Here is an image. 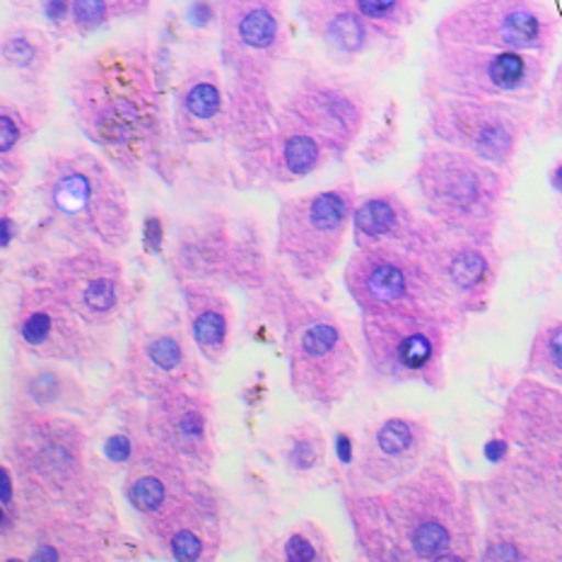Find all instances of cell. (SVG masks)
Wrapping results in <instances>:
<instances>
[{
    "mask_svg": "<svg viewBox=\"0 0 562 562\" xmlns=\"http://www.w3.org/2000/svg\"><path fill=\"white\" fill-rule=\"evenodd\" d=\"M356 551L370 562H473L481 512L442 442L420 469L382 491H346Z\"/></svg>",
    "mask_w": 562,
    "mask_h": 562,
    "instance_id": "1",
    "label": "cell"
},
{
    "mask_svg": "<svg viewBox=\"0 0 562 562\" xmlns=\"http://www.w3.org/2000/svg\"><path fill=\"white\" fill-rule=\"evenodd\" d=\"M68 100L80 131L126 172L153 153L162 124V92L153 56L140 44H112L70 70Z\"/></svg>",
    "mask_w": 562,
    "mask_h": 562,
    "instance_id": "2",
    "label": "cell"
},
{
    "mask_svg": "<svg viewBox=\"0 0 562 562\" xmlns=\"http://www.w3.org/2000/svg\"><path fill=\"white\" fill-rule=\"evenodd\" d=\"M3 459L15 469L27 507L66 509L106 529L116 517L114 499L92 463L90 432L78 415L12 406Z\"/></svg>",
    "mask_w": 562,
    "mask_h": 562,
    "instance_id": "3",
    "label": "cell"
},
{
    "mask_svg": "<svg viewBox=\"0 0 562 562\" xmlns=\"http://www.w3.org/2000/svg\"><path fill=\"white\" fill-rule=\"evenodd\" d=\"M481 562H562V479L509 454L471 481Z\"/></svg>",
    "mask_w": 562,
    "mask_h": 562,
    "instance_id": "4",
    "label": "cell"
},
{
    "mask_svg": "<svg viewBox=\"0 0 562 562\" xmlns=\"http://www.w3.org/2000/svg\"><path fill=\"white\" fill-rule=\"evenodd\" d=\"M261 292L283 331L292 394L312 408H336L362 374L360 350L344 322L324 302L302 295L288 273L273 271Z\"/></svg>",
    "mask_w": 562,
    "mask_h": 562,
    "instance_id": "5",
    "label": "cell"
},
{
    "mask_svg": "<svg viewBox=\"0 0 562 562\" xmlns=\"http://www.w3.org/2000/svg\"><path fill=\"white\" fill-rule=\"evenodd\" d=\"M40 193L54 223L80 247L119 254L133 235L128 191L100 153L66 148L48 157Z\"/></svg>",
    "mask_w": 562,
    "mask_h": 562,
    "instance_id": "6",
    "label": "cell"
},
{
    "mask_svg": "<svg viewBox=\"0 0 562 562\" xmlns=\"http://www.w3.org/2000/svg\"><path fill=\"white\" fill-rule=\"evenodd\" d=\"M423 211L457 235L497 244L509 172L449 145L427 140L413 172Z\"/></svg>",
    "mask_w": 562,
    "mask_h": 562,
    "instance_id": "7",
    "label": "cell"
},
{
    "mask_svg": "<svg viewBox=\"0 0 562 562\" xmlns=\"http://www.w3.org/2000/svg\"><path fill=\"white\" fill-rule=\"evenodd\" d=\"M229 140L247 187H290L336 160L273 97L232 104Z\"/></svg>",
    "mask_w": 562,
    "mask_h": 562,
    "instance_id": "8",
    "label": "cell"
},
{
    "mask_svg": "<svg viewBox=\"0 0 562 562\" xmlns=\"http://www.w3.org/2000/svg\"><path fill=\"white\" fill-rule=\"evenodd\" d=\"M344 283L360 316L406 314L432 316L454 328L467 326L469 316L449 297L418 254L396 247H364L350 254Z\"/></svg>",
    "mask_w": 562,
    "mask_h": 562,
    "instance_id": "9",
    "label": "cell"
},
{
    "mask_svg": "<svg viewBox=\"0 0 562 562\" xmlns=\"http://www.w3.org/2000/svg\"><path fill=\"white\" fill-rule=\"evenodd\" d=\"M548 76V56L437 44L425 60L423 100H515L536 104Z\"/></svg>",
    "mask_w": 562,
    "mask_h": 562,
    "instance_id": "10",
    "label": "cell"
},
{
    "mask_svg": "<svg viewBox=\"0 0 562 562\" xmlns=\"http://www.w3.org/2000/svg\"><path fill=\"white\" fill-rule=\"evenodd\" d=\"M358 199L356 181L348 179L336 187L280 203L276 256L292 280L316 283L331 271L348 235H352V213Z\"/></svg>",
    "mask_w": 562,
    "mask_h": 562,
    "instance_id": "11",
    "label": "cell"
},
{
    "mask_svg": "<svg viewBox=\"0 0 562 562\" xmlns=\"http://www.w3.org/2000/svg\"><path fill=\"white\" fill-rule=\"evenodd\" d=\"M459 328L432 316L379 314L362 316V360L379 384L447 386V350Z\"/></svg>",
    "mask_w": 562,
    "mask_h": 562,
    "instance_id": "12",
    "label": "cell"
},
{
    "mask_svg": "<svg viewBox=\"0 0 562 562\" xmlns=\"http://www.w3.org/2000/svg\"><path fill=\"white\" fill-rule=\"evenodd\" d=\"M229 92H271L290 52L283 0H213Z\"/></svg>",
    "mask_w": 562,
    "mask_h": 562,
    "instance_id": "13",
    "label": "cell"
},
{
    "mask_svg": "<svg viewBox=\"0 0 562 562\" xmlns=\"http://www.w3.org/2000/svg\"><path fill=\"white\" fill-rule=\"evenodd\" d=\"M427 104V140L449 145L479 157L499 169L515 165L521 143L527 140L539 119L536 104L515 100H463L437 97Z\"/></svg>",
    "mask_w": 562,
    "mask_h": 562,
    "instance_id": "14",
    "label": "cell"
},
{
    "mask_svg": "<svg viewBox=\"0 0 562 562\" xmlns=\"http://www.w3.org/2000/svg\"><path fill=\"white\" fill-rule=\"evenodd\" d=\"M558 12L543 0H461L435 24L437 44H459L551 56Z\"/></svg>",
    "mask_w": 562,
    "mask_h": 562,
    "instance_id": "15",
    "label": "cell"
},
{
    "mask_svg": "<svg viewBox=\"0 0 562 562\" xmlns=\"http://www.w3.org/2000/svg\"><path fill=\"white\" fill-rule=\"evenodd\" d=\"M280 106L338 160L350 153L368 128L372 92L368 85L346 78L344 72L310 68L292 80Z\"/></svg>",
    "mask_w": 562,
    "mask_h": 562,
    "instance_id": "16",
    "label": "cell"
},
{
    "mask_svg": "<svg viewBox=\"0 0 562 562\" xmlns=\"http://www.w3.org/2000/svg\"><path fill=\"white\" fill-rule=\"evenodd\" d=\"M97 331L48 283L24 288L12 307V338L34 360L100 362L106 348Z\"/></svg>",
    "mask_w": 562,
    "mask_h": 562,
    "instance_id": "17",
    "label": "cell"
},
{
    "mask_svg": "<svg viewBox=\"0 0 562 562\" xmlns=\"http://www.w3.org/2000/svg\"><path fill=\"white\" fill-rule=\"evenodd\" d=\"M175 268L187 280L261 290L273 276L259 239L227 217H205L179 235Z\"/></svg>",
    "mask_w": 562,
    "mask_h": 562,
    "instance_id": "18",
    "label": "cell"
},
{
    "mask_svg": "<svg viewBox=\"0 0 562 562\" xmlns=\"http://www.w3.org/2000/svg\"><path fill=\"white\" fill-rule=\"evenodd\" d=\"M497 437L512 454L562 479V389L524 374L499 411Z\"/></svg>",
    "mask_w": 562,
    "mask_h": 562,
    "instance_id": "19",
    "label": "cell"
},
{
    "mask_svg": "<svg viewBox=\"0 0 562 562\" xmlns=\"http://www.w3.org/2000/svg\"><path fill=\"white\" fill-rule=\"evenodd\" d=\"M44 283L94 328L116 324L131 300L124 261L102 247H80L58 256Z\"/></svg>",
    "mask_w": 562,
    "mask_h": 562,
    "instance_id": "20",
    "label": "cell"
},
{
    "mask_svg": "<svg viewBox=\"0 0 562 562\" xmlns=\"http://www.w3.org/2000/svg\"><path fill=\"white\" fill-rule=\"evenodd\" d=\"M114 531L56 507H27L20 529L0 541V560L94 562L112 555Z\"/></svg>",
    "mask_w": 562,
    "mask_h": 562,
    "instance_id": "21",
    "label": "cell"
},
{
    "mask_svg": "<svg viewBox=\"0 0 562 562\" xmlns=\"http://www.w3.org/2000/svg\"><path fill=\"white\" fill-rule=\"evenodd\" d=\"M418 256L430 266L435 278L463 314L475 316L491 310L499 273H503L497 244L457 235L437 223Z\"/></svg>",
    "mask_w": 562,
    "mask_h": 562,
    "instance_id": "22",
    "label": "cell"
},
{
    "mask_svg": "<svg viewBox=\"0 0 562 562\" xmlns=\"http://www.w3.org/2000/svg\"><path fill=\"white\" fill-rule=\"evenodd\" d=\"M435 449L430 423L418 415H386L364 427L348 491H382L420 469Z\"/></svg>",
    "mask_w": 562,
    "mask_h": 562,
    "instance_id": "23",
    "label": "cell"
},
{
    "mask_svg": "<svg viewBox=\"0 0 562 562\" xmlns=\"http://www.w3.org/2000/svg\"><path fill=\"white\" fill-rule=\"evenodd\" d=\"M145 423L150 435L175 449L199 479L213 473L217 461L215 403L205 386H177L148 398Z\"/></svg>",
    "mask_w": 562,
    "mask_h": 562,
    "instance_id": "24",
    "label": "cell"
},
{
    "mask_svg": "<svg viewBox=\"0 0 562 562\" xmlns=\"http://www.w3.org/2000/svg\"><path fill=\"white\" fill-rule=\"evenodd\" d=\"M195 475L175 449L162 445L148 430L136 457L124 471V497L136 512L143 531L155 527L167 515L187 503L195 487Z\"/></svg>",
    "mask_w": 562,
    "mask_h": 562,
    "instance_id": "25",
    "label": "cell"
},
{
    "mask_svg": "<svg viewBox=\"0 0 562 562\" xmlns=\"http://www.w3.org/2000/svg\"><path fill=\"white\" fill-rule=\"evenodd\" d=\"M199 348L179 326H157L133 338L126 382L145 401L177 386H205Z\"/></svg>",
    "mask_w": 562,
    "mask_h": 562,
    "instance_id": "26",
    "label": "cell"
},
{
    "mask_svg": "<svg viewBox=\"0 0 562 562\" xmlns=\"http://www.w3.org/2000/svg\"><path fill=\"white\" fill-rule=\"evenodd\" d=\"M172 126L177 138L195 148L229 138V82L213 64H191L175 90Z\"/></svg>",
    "mask_w": 562,
    "mask_h": 562,
    "instance_id": "27",
    "label": "cell"
},
{
    "mask_svg": "<svg viewBox=\"0 0 562 562\" xmlns=\"http://www.w3.org/2000/svg\"><path fill=\"white\" fill-rule=\"evenodd\" d=\"M435 220L418 211L396 189H374L362 193L352 213L356 249L396 247L418 254L435 229Z\"/></svg>",
    "mask_w": 562,
    "mask_h": 562,
    "instance_id": "28",
    "label": "cell"
},
{
    "mask_svg": "<svg viewBox=\"0 0 562 562\" xmlns=\"http://www.w3.org/2000/svg\"><path fill=\"white\" fill-rule=\"evenodd\" d=\"M160 555L177 562H213L223 551L225 531L215 499L205 491L193 493L172 515L145 531Z\"/></svg>",
    "mask_w": 562,
    "mask_h": 562,
    "instance_id": "29",
    "label": "cell"
},
{
    "mask_svg": "<svg viewBox=\"0 0 562 562\" xmlns=\"http://www.w3.org/2000/svg\"><path fill=\"white\" fill-rule=\"evenodd\" d=\"M68 368L72 364L54 360L22 364L12 374V406L85 418L92 408L88 386Z\"/></svg>",
    "mask_w": 562,
    "mask_h": 562,
    "instance_id": "30",
    "label": "cell"
},
{
    "mask_svg": "<svg viewBox=\"0 0 562 562\" xmlns=\"http://www.w3.org/2000/svg\"><path fill=\"white\" fill-rule=\"evenodd\" d=\"M181 300L187 310V328L201 358L220 364L232 350L235 338V304L213 283L187 280L181 283Z\"/></svg>",
    "mask_w": 562,
    "mask_h": 562,
    "instance_id": "31",
    "label": "cell"
},
{
    "mask_svg": "<svg viewBox=\"0 0 562 562\" xmlns=\"http://www.w3.org/2000/svg\"><path fill=\"white\" fill-rule=\"evenodd\" d=\"M300 18L328 56L348 64L370 54L379 42H386L368 20L336 0H300Z\"/></svg>",
    "mask_w": 562,
    "mask_h": 562,
    "instance_id": "32",
    "label": "cell"
},
{
    "mask_svg": "<svg viewBox=\"0 0 562 562\" xmlns=\"http://www.w3.org/2000/svg\"><path fill=\"white\" fill-rule=\"evenodd\" d=\"M54 54L52 34L34 24H10L0 36V66L22 90H44Z\"/></svg>",
    "mask_w": 562,
    "mask_h": 562,
    "instance_id": "33",
    "label": "cell"
},
{
    "mask_svg": "<svg viewBox=\"0 0 562 562\" xmlns=\"http://www.w3.org/2000/svg\"><path fill=\"white\" fill-rule=\"evenodd\" d=\"M48 116V100L44 90H24L22 97L3 94L0 100V157L24 155Z\"/></svg>",
    "mask_w": 562,
    "mask_h": 562,
    "instance_id": "34",
    "label": "cell"
},
{
    "mask_svg": "<svg viewBox=\"0 0 562 562\" xmlns=\"http://www.w3.org/2000/svg\"><path fill=\"white\" fill-rule=\"evenodd\" d=\"M336 3L358 12L386 42H396L420 12L418 0H336Z\"/></svg>",
    "mask_w": 562,
    "mask_h": 562,
    "instance_id": "35",
    "label": "cell"
},
{
    "mask_svg": "<svg viewBox=\"0 0 562 562\" xmlns=\"http://www.w3.org/2000/svg\"><path fill=\"white\" fill-rule=\"evenodd\" d=\"M70 3L72 32L88 36L114 22L145 15L150 10L153 0H70Z\"/></svg>",
    "mask_w": 562,
    "mask_h": 562,
    "instance_id": "36",
    "label": "cell"
},
{
    "mask_svg": "<svg viewBox=\"0 0 562 562\" xmlns=\"http://www.w3.org/2000/svg\"><path fill=\"white\" fill-rule=\"evenodd\" d=\"M524 374L539 376L548 384L562 389V319H551L533 334Z\"/></svg>",
    "mask_w": 562,
    "mask_h": 562,
    "instance_id": "37",
    "label": "cell"
},
{
    "mask_svg": "<svg viewBox=\"0 0 562 562\" xmlns=\"http://www.w3.org/2000/svg\"><path fill=\"white\" fill-rule=\"evenodd\" d=\"M328 445L319 427L312 423H302L285 435L283 459L290 473L295 475H310L319 471L326 463Z\"/></svg>",
    "mask_w": 562,
    "mask_h": 562,
    "instance_id": "38",
    "label": "cell"
},
{
    "mask_svg": "<svg viewBox=\"0 0 562 562\" xmlns=\"http://www.w3.org/2000/svg\"><path fill=\"white\" fill-rule=\"evenodd\" d=\"M278 555L288 562H331L334 548L326 529L312 519H304L285 533Z\"/></svg>",
    "mask_w": 562,
    "mask_h": 562,
    "instance_id": "39",
    "label": "cell"
},
{
    "mask_svg": "<svg viewBox=\"0 0 562 562\" xmlns=\"http://www.w3.org/2000/svg\"><path fill=\"white\" fill-rule=\"evenodd\" d=\"M24 512H27V499H24L20 479L3 459L0 461V541H8L20 529Z\"/></svg>",
    "mask_w": 562,
    "mask_h": 562,
    "instance_id": "40",
    "label": "cell"
},
{
    "mask_svg": "<svg viewBox=\"0 0 562 562\" xmlns=\"http://www.w3.org/2000/svg\"><path fill=\"white\" fill-rule=\"evenodd\" d=\"M398 119H401V109L394 100H391L384 109V114H382V124H379V128L374 131V136L368 143H364V150H362L364 162L379 165V162L389 160V157L396 153L398 136H401V121Z\"/></svg>",
    "mask_w": 562,
    "mask_h": 562,
    "instance_id": "41",
    "label": "cell"
},
{
    "mask_svg": "<svg viewBox=\"0 0 562 562\" xmlns=\"http://www.w3.org/2000/svg\"><path fill=\"white\" fill-rule=\"evenodd\" d=\"M536 136L555 138L562 133V58L553 72L551 85L546 88L543 106L539 109V119H536Z\"/></svg>",
    "mask_w": 562,
    "mask_h": 562,
    "instance_id": "42",
    "label": "cell"
},
{
    "mask_svg": "<svg viewBox=\"0 0 562 562\" xmlns=\"http://www.w3.org/2000/svg\"><path fill=\"white\" fill-rule=\"evenodd\" d=\"M15 239H18L15 213H0V247H3V254L10 251L12 241Z\"/></svg>",
    "mask_w": 562,
    "mask_h": 562,
    "instance_id": "43",
    "label": "cell"
},
{
    "mask_svg": "<svg viewBox=\"0 0 562 562\" xmlns=\"http://www.w3.org/2000/svg\"><path fill=\"white\" fill-rule=\"evenodd\" d=\"M548 187H551L558 199H562V157H558L551 169H548Z\"/></svg>",
    "mask_w": 562,
    "mask_h": 562,
    "instance_id": "44",
    "label": "cell"
},
{
    "mask_svg": "<svg viewBox=\"0 0 562 562\" xmlns=\"http://www.w3.org/2000/svg\"><path fill=\"white\" fill-rule=\"evenodd\" d=\"M555 251H558V261H560V268H562V227H560L558 237H555Z\"/></svg>",
    "mask_w": 562,
    "mask_h": 562,
    "instance_id": "45",
    "label": "cell"
},
{
    "mask_svg": "<svg viewBox=\"0 0 562 562\" xmlns=\"http://www.w3.org/2000/svg\"><path fill=\"white\" fill-rule=\"evenodd\" d=\"M418 3H420V5H425V3H427V0H418Z\"/></svg>",
    "mask_w": 562,
    "mask_h": 562,
    "instance_id": "46",
    "label": "cell"
}]
</instances>
